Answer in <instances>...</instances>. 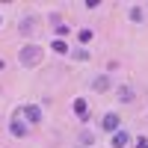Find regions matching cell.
<instances>
[{"label":"cell","mask_w":148,"mask_h":148,"mask_svg":"<svg viewBox=\"0 0 148 148\" xmlns=\"http://www.w3.org/2000/svg\"><path fill=\"white\" fill-rule=\"evenodd\" d=\"M42 56H45V51L39 45H24L21 47V53H18V65L21 68H36L42 62Z\"/></svg>","instance_id":"obj_1"},{"label":"cell","mask_w":148,"mask_h":148,"mask_svg":"<svg viewBox=\"0 0 148 148\" xmlns=\"http://www.w3.org/2000/svg\"><path fill=\"white\" fill-rule=\"evenodd\" d=\"M21 116L30 121V125H42V107L39 104H24L21 107Z\"/></svg>","instance_id":"obj_2"},{"label":"cell","mask_w":148,"mask_h":148,"mask_svg":"<svg viewBox=\"0 0 148 148\" xmlns=\"http://www.w3.org/2000/svg\"><path fill=\"white\" fill-rule=\"evenodd\" d=\"M101 130H104V133H116V130H121V119H119V113H107V116L101 119Z\"/></svg>","instance_id":"obj_3"},{"label":"cell","mask_w":148,"mask_h":148,"mask_svg":"<svg viewBox=\"0 0 148 148\" xmlns=\"http://www.w3.org/2000/svg\"><path fill=\"white\" fill-rule=\"evenodd\" d=\"M110 86H113V80H110L107 74H98V77H92L89 89H92V92H98V95H104V92H110Z\"/></svg>","instance_id":"obj_4"},{"label":"cell","mask_w":148,"mask_h":148,"mask_svg":"<svg viewBox=\"0 0 148 148\" xmlns=\"http://www.w3.org/2000/svg\"><path fill=\"white\" fill-rule=\"evenodd\" d=\"M9 133H12L15 139H24V136H27V125L21 121V113H18L15 119H12V121H9Z\"/></svg>","instance_id":"obj_5"},{"label":"cell","mask_w":148,"mask_h":148,"mask_svg":"<svg viewBox=\"0 0 148 148\" xmlns=\"http://www.w3.org/2000/svg\"><path fill=\"white\" fill-rule=\"evenodd\" d=\"M77 145H80V148H89V145H95V130L83 127V130L77 133Z\"/></svg>","instance_id":"obj_6"},{"label":"cell","mask_w":148,"mask_h":148,"mask_svg":"<svg viewBox=\"0 0 148 148\" xmlns=\"http://www.w3.org/2000/svg\"><path fill=\"white\" fill-rule=\"evenodd\" d=\"M127 142H130V133L127 130H116L113 133V148H125Z\"/></svg>","instance_id":"obj_7"},{"label":"cell","mask_w":148,"mask_h":148,"mask_svg":"<svg viewBox=\"0 0 148 148\" xmlns=\"http://www.w3.org/2000/svg\"><path fill=\"white\" fill-rule=\"evenodd\" d=\"M133 98H136V92L130 86H119V101L121 104H133Z\"/></svg>","instance_id":"obj_8"},{"label":"cell","mask_w":148,"mask_h":148,"mask_svg":"<svg viewBox=\"0 0 148 148\" xmlns=\"http://www.w3.org/2000/svg\"><path fill=\"white\" fill-rule=\"evenodd\" d=\"M36 24H39V21H36V18H33V15H30V18H24V21H21V24H18V30H21V33H24V36H30V33H33V30H36Z\"/></svg>","instance_id":"obj_9"},{"label":"cell","mask_w":148,"mask_h":148,"mask_svg":"<svg viewBox=\"0 0 148 148\" xmlns=\"http://www.w3.org/2000/svg\"><path fill=\"white\" fill-rule=\"evenodd\" d=\"M74 113H77L80 119H86V113H89V107H86V98H74Z\"/></svg>","instance_id":"obj_10"},{"label":"cell","mask_w":148,"mask_h":148,"mask_svg":"<svg viewBox=\"0 0 148 148\" xmlns=\"http://www.w3.org/2000/svg\"><path fill=\"white\" fill-rule=\"evenodd\" d=\"M51 51H53V53H68V45H65L62 39H53V42H51Z\"/></svg>","instance_id":"obj_11"},{"label":"cell","mask_w":148,"mask_h":148,"mask_svg":"<svg viewBox=\"0 0 148 148\" xmlns=\"http://www.w3.org/2000/svg\"><path fill=\"white\" fill-rule=\"evenodd\" d=\"M74 59H77V62H89V59H92V53L86 51V47H77V51H74Z\"/></svg>","instance_id":"obj_12"},{"label":"cell","mask_w":148,"mask_h":148,"mask_svg":"<svg viewBox=\"0 0 148 148\" xmlns=\"http://www.w3.org/2000/svg\"><path fill=\"white\" fill-rule=\"evenodd\" d=\"M127 15H130V21H133V24H139V21H142V6H139V3H136V6H130Z\"/></svg>","instance_id":"obj_13"},{"label":"cell","mask_w":148,"mask_h":148,"mask_svg":"<svg viewBox=\"0 0 148 148\" xmlns=\"http://www.w3.org/2000/svg\"><path fill=\"white\" fill-rule=\"evenodd\" d=\"M92 36H95V33H92L89 27H83V30L77 33V42H83V45H89V42H92Z\"/></svg>","instance_id":"obj_14"},{"label":"cell","mask_w":148,"mask_h":148,"mask_svg":"<svg viewBox=\"0 0 148 148\" xmlns=\"http://www.w3.org/2000/svg\"><path fill=\"white\" fill-rule=\"evenodd\" d=\"M53 27H56V30H53V33H56V39H62V42H65V36H68L71 30L65 27V24H62V21H59V24H53Z\"/></svg>","instance_id":"obj_15"},{"label":"cell","mask_w":148,"mask_h":148,"mask_svg":"<svg viewBox=\"0 0 148 148\" xmlns=\"http://www.w3.org/2000/svg\"><path fill=\"white\" fill-rule=\"evenodd\" d=\"M136 148H148V136H136V142H133Z\"/></svg>","instance_id":"obj_16"},{"label":"cell","mask_w":148,"mask_h":148,"mask_svg":"<svg viewBox=\"0 0 148 148\" xmlns=\"http://www.w3.org/2000/svg\"><path fill=\"white\" fill-rule=\"evenodd\" d=\"M3 68H6V62H3V59H0V71H3Z\"/></svg>","instance_id":"obj_17"}]
</instances>
